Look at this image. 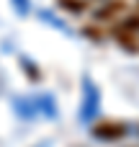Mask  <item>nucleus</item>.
Instances as JSON below:
<instances>
[{
  "mask_svg": "<svg viewBox=\"0 0 139 147\" xmlns=\"http://www.w3.org/2000/svg\"><path fill=\"white\" fill-rule=\"evenodd\" d=\"M139 16H129V18H119V23L113 26V39L119 41L121 49H126L129 54H137L139 52Z\"/></svg>",
  "mask_w": 139,
  "mask_h": 147,
  "instance_id": "1",
  "label": "nucleus"
},
{
  "mask_svg": "<svg viewBox=\"0 0 139 147\" xmlns=\"http://www.w3.org/2000/svg\"><path fill=\"white\" fill-rule=\"evenodd\" d=\"M93 137L95 140H103V142H119L129 134V127L126 121H119V119H103L98 124H93Z\"/></svg>",
  "mask_w": 139,
  "mask_h": 147,
  "instance_id": "2",
  "label": "nucleus"
},
{
  "mask_svg": "<svg viewBox=\"0 0 139 147\" xmlns=\"http://www.w3.org/2000/svg\"><path fill=\"white\" fill-rule=\"evenodd\" d=\"M57 5L62 10H67V13H75V16L88 10V0H57Z\"/></svg>",
  "mask_w": 139,
  "mask_h": 147,
  "instance_id": "4",
  "label": "nucleus"
},
{
  "mask_svg": "<svg viewBox=\"0 0 139 147\" xmlns=\"http://www.w3.org/2000/svg\"><path fill=\"white\" fill-rule=\"evenodd\" d=\"M126 10V3L124 0H106V5H101L95 10V21L98 23H106V21H119Z\"/></svg>",
  "mask_w": 139,
  "mask_h": 147,
  "instance_id": "3",
  "label": "nucleus"
}]
</instances>
